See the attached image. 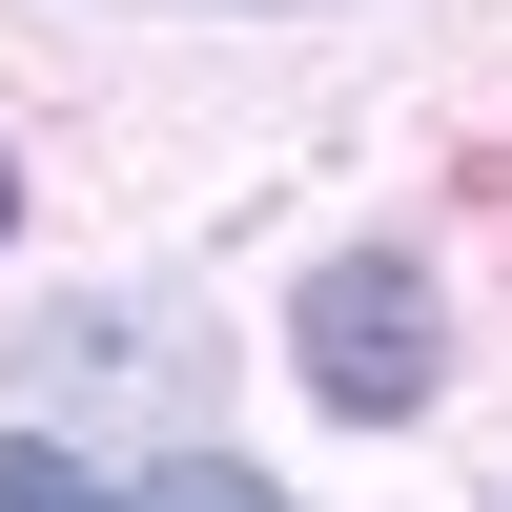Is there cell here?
<instances>
[{
	"label": "cell",
	"mask_w": 512,
	"mask_h": 512,
	"mask_svg": "<svg viewBox=\"0 0 512 512\" xmlns=\"http://www.w3.org/2000/svg\"><path fill=\"white\" fill-rule=\"evenodd\" d=\"M123 512H287V492H267V472H226V451H185V472H144Z\"/></svg>",
	"instance_id": "7a4b0ae2"
},
{
	"label": "cell",
	"mask_w": 512,
	"mask_h": 512,
	"mask_svg": "<svg viewBox=\"0 0 512 512\" xmlns=\"http://www.w3.org/2000/svg\"><path fill=\"white\" fill-rule=\"evenodd\" d=\"M0 512H103V492H82L62 451H0Z\"/></svg>",
	"instance_id": "3957f363"
},
{
	"label": "cell",
	"mask_w": 512,
	"mask_h": 512,
	"mask_svg": "<svg viewBox=\"0 0 512 512\" xmlns=\"http://www.w3.org/2000/svg\"><path fill=\"white\" fill-rule=\"evenodd\" d=\"M0 226H21V164H0Z\"/></svg>",
	"instance_id": "277c9868"
},
{
	"label": "cell",
	"mask_w": 512,
	"mask_h": 512,
	"mask_svg": "<svg viewBox=\"0 0 512 512\" xmlns=\"http://www.w3.org/2000/svg\"><path fill=\"white\" fill-rule=\"evenodd\" d=\"M308 390L328 410H431V267H410V246L308 267Z\"/></svg>",
	"instance_id": "6da1fadb"
}]
</instances>
